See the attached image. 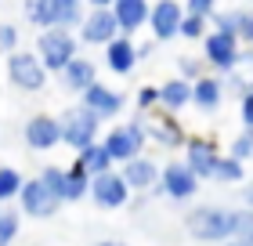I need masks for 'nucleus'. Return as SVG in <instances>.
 I'll return each mask as SVG.
<instances>
[{
  "instance_id": "1",
  "label": "nucleus",
  "mask_w": 253,
  "mask_h": 246,
  "mask_svg": "<svg viewBox=\"0 0 253 246\" xmlns=\"http://www.w3.org/2000/svg\"><path fill=\"white\" fill-rule=\"evenodd\" d=\"M185 232L195 243L224 246L228 239H232V210H228V206H213V203L192 206L185 214Z\"/></svg>"
},
{
  "instance_id": "2",
  "label": "nucleus",
  "mask_w": 253,
  "mask_h": 246,
  "mask_svg": "<svg viewBox=\"0 0 253 246\" xmlns=\"http://www.w3.org/2000/svg\"><path fill=\"white\" fill-rule=\"evenodd\" d=\"M33 54L40 58V65H43V73H47V76H51V73L58 76L62 69L80 54L76 33H65V29H43V33H37V48H33Z\"/></svg>"
},
{
  "instance_id": "3",
  "label": "nucleus",
  "mask_w": 253,
  "mask_h": 246,
  "mask_svg": "<svg viewBox=\"0 0 253 246\" xmlns=\"http://www.w3.org/2000/svg\"><path fill=\"white\" fill-rule=\"evenodd\" d=\"M4 76H7V84L15 91H22V95H40V91L47 87V73H43L40 58L33 51H22V48L4 54Z\"/></svg>"
},
{
  "instance_id": "4",
  "label": "nucleus",
  "mask_w": 253,
  "mask_h": 246,
  "mask_svg": "<svg viewBox=\"0 0 253 246\" xmlns=\"http://www.w3.org/2000/svg\"><path fill=\"white\" fill-rule=\"evenodd\" d=\"M101 145H105L112 167H123L126 159L145 156L148 142H145V131H141V116H134V120H126V123H116L105 138H101Z\"/></svg>"
},
{
  "instance_id": "5",
  "label": "nucleus",
  "mask_w": 253,
  "mask_h": 246,
  "mask_svg": "<svg viewBox=\"0 0 253 246\" xmlns=\"http://www.w3.org/2000/svg\"><path fill=\"white\" fill-rule=\"evenodd\" d=\"M112 0H94V7H87L84 22H80V37L76 44H87V48H105V44H112L120 37L116 22H112V11H109Z\"/></svg>"
},
{
  "instance_id": "6",
  "label": "nucleus",
  "mask_w": 253,
  "mask_h": 246,
  "mask_svg": "<svg viewBox=\"0 0 253 246\" xmlns=\"http://www.w3.org/2000/svg\"><path fill=\"white\" fill-rule=\"evenodd\" d=\"M98 127H101V123H98L87 109H80V105H69V109L58 116L62 145H65V148H76V152H84L87 145L98 142Z\"/></svg>"
},
{
  "instance_id": "7",
  "label": "nucleus",
  "mask_w": 253,
  "mask_h": 246,
  "mask_svg": "<svg viewBox=\"0 0 253 246\" xmlns=\"http://www.w3.org/2000/svg\"><path fill=\"white\" fill-rule=\"evenodd\" d=\"M239 51H243V48H239V40L232 37V33L206 29V37H203V65H206L210 76H224L228 69L235 65Z\"/></svg>"
},
{
  "instance_id": "8",
  "label": "nucleus",
  "mask_w": 253,
  "mask_h": 246,
  "mask_svg": "<svg viewBox=\"0 0 253 246\" xmlns=\"http://www.w3.org/2000/svg\"><path fill=\"white\" fill-rule=\"evenodd\" d=\"M152 192L174 199V203H188V199H195V192H199V181L192 178V170L181 159H170V163L159 167V181H156Z\"/></svg>"
},
{
  "instance_id": "9",
  "label": "nucleus",
  "mask_w": 253,
  "mask_h": 246,
  "mask_svg": "<svg viewBox=\"0 0 253 246\" xmlns=\"http://www.w3.org/2000/svg\"><path fill=\"white\" fill-rule=\"evenodd\" d=\"M185 167L192 170V178L195 181H210L213 178V167H217V159H221V148H217L213 138H199V134H192L185 138Z\"/></svg>"
},
{
  "instance_id": "10",
  "label": "nucleus",
  "mask_w": 253,
  "mask_h": 246,
  "mask_svg": "<svg viewBox=\"0 0 253 246\" xmlns=\"http://www.w3.org/2000/svg\"><path fill=\"white\" fill-rule=\"evenodd\" d=\"M141 131H145V142H156L159 148H181L185 145V127H181V120H174V116H167V112H159V109H152V112H145L141 116Z\"/></svg>"
},
{
  "instance_id": "11",
  "label": "nucleus",
  "mask_w": 253,
  "mask_h": 246,
  "mask_svg": "<svg viewBox=\"0 0 253 246\" xmlns=\"http://www.w3.org/2000/svg\"><path fill=\"white\" fill-rule=\"evenodd\" d=\"M123 105H126V98L116 87H109V84H90L84 95H80V109H87L98 123L116 120V116L123 112Z\"/></svg>"
},
{
  "instance_id": "12",
  "label": "nucleus",
  "mask_w": 253,
  "mask_h": 246,
  "mask_svg": "<svg viewBox=\"0 0 253 246\" xmlns=\"http://www.w3.org/2000/svg\"><path fill=\"white\" fill-rule=\"evenodd\" d=\"M18 214H26V217H37V221H47L58 214V199H54L47 189L40 185V178H26L22 181V192H18Z\"/></svg>"
},
{
  "instance_id": "13",
  "label": "nucleus",
  "mask_w": 253,
  "mask_h": 246,
  "mask_svg": "<svg viewBox=\"0 0 253 246\" xmlns=\"http://www.w3.org/2000/svg\"><path fill=\"white\" fill-rule=\"evenodd\" d=\"M22 138H26V148H33V152H51V148H58V145H62L58 116H47V112L29 116L26 127H22Z\"/></svg>"
},
{
  "instance_id": "14",
  "label": "nucleus",
  "mask_w": 253,
  "mask_h": 246,
  "mask_svg": "<svg viewBox=\"0 0 253 246\" xmlns=\"http://www.w3.org/2000/svg\"><path fill=\"white\" fill-rule=\"evenodd\" d=\"M185 18L177 0H159V4H148V33H152V44H163V40H174L177 37V26Z\"/></svg>"
},
{
  "instance_id": "15",
  "label": "nucleus",
  "mask_w": 253,
  "mask_h": 246,
  "mask_svg": "<svg viewBox=\"0 0 253 246\" xmlns=\"http://www.w3.org/2000/svg\"><path fill=\"white\" fill-rule=\"evenodd\" d=\"M210 26L232 33L239 48H253V7H217Z\"/></svg>"
},
{
  "instance_id": "16",
  "label": "nucleus",
  "mask_w": 253,
  "mask_h": 246,
  "mask_svg": "<svg viewBox=\"0 0 253 246\" xmlns=\"http://www.w3.org/2000/svg\"><path fill=\"white\" fill-rule=\"evenodd\" d=\"M87 196L94 199V206H101V210H120V206H126V199H130V192H126V185H123V178L116 170L90 178Z\"/></svg>"
},
{
  "instance_id": "17",
  "label": "nucleus",
  "mask_w": 253,
  "mask_h": 246,
  "mask_svg": "<svg viewBox=\"0 0 253 246\" xmlns=\"http://www.w3.org/2000/svg\"><path fill=\"white\" fill-rule=\"evenodd\" d=\"M116 174L123 178L126 192H152L156 181H159V167L152 156H137V159H126L123 167H116Z\"/></svg>"
},
{
  "instance_id": "18",
  "label": "nucleus",
  "mask_w": 253,
  "mask_h": 246,
  "mask_svg": "<svg viewBox=\"0 0 253 246\" xmlns=\"http://www.w3.org/2000/svg\"><path fill=\"white\" fill-rule=\"evenodd\" d=\"M109 11H112V22H116L120 37H134L148 22V0H112Z\"/></svg>"
},
{
  "instance_id": "19",
  "label": "nucleus",
  "mask_w": 253,
  "mask_h": 246,
  "mask_svg": "<svg viewBox=\"0 0 253 246\" xmlns=\"http://www.w3.org/2000/svg\"><path fill=\"white\" fill-rule=\"evenodd\" d=\"M221 87H224V95H235V98H243L253 91V48L239 51L235 65L221 76Z\"/></svg>"
},
{
  "instance_id": "20",
  "label": "nucleus",
  "mask_w": 253,
  "mask_h": 246,
  "mask_svg": "<svg viewBox=\"0 0 253 246\" xmlns=\"http://www.w3.org/2000/svg\"><path fill=\"white\" fill-rule=\"evenodd\" d=\"M58 80H62V87L69 91V95H84L90 84H98V69H94V62H90L87 54H76L73 62L58 73Z\"/></svg>"
},
{
  "instance_id": "21",
  "label": "nucleus",
  "mask_w": 253,
  "mask_h": 246,
  "mask_svg": "<svg viewBox=\"0 0 253 246\" xmlns=\"http://www.w3.org/2000/svg\"><path fill=\"white\" fill-rule=\"evenodd\" d=\"M159 105L156 109L159 112H167V116H177V112H185L188 105H192V84H185V80H167V84H159Z\"/></svg>"
},
{
  "instance_id": "22",
  "label": "nucleus",
  "mask_w": 253,
  "mask_h": 246,
  "mask_svg": "<svg viewBox=\"0 0 253 246\" xmlns=\"http://www.w3.org/2000/svg\"><path fill=\"white\" fill-rule=\"evenodd\" d=\"M105 65H109V73H116V76H130L134 65H137L134 37H116L112 44H105Z\"/></svg>"
},
{
  "instance_id": "23",
  "label": "nucleus",
  "mask_w": 253,
  "mask_h": 246,
  "mask_svg": "<svg viewBox=\"0 0 253 246\" xmlns=\"http://www.w3.org/2000/svg\"><path fill=\"white\" fill-rule=\"evenodd\" d=\"M221 101H224L221 76H210V73H206L203 80H195V84H192V105H195L199 112H206V116H210V112H217V109H221Z\"/></svg>"
},
{
  "instance_id": "24",
  "label": "nucleus",
  "mask_w": 253,
  "mask_h": 246,
  "mask_svg": "<svg viewBox=\"0 0 253 246\" xmlns=\"http://www.w3.org/2000/svg\"><path fill=\"white\" fill-rule=\"evenodd\" d=\"M76 163L84 167V174H87V178H98V174H109V170H116V167H112V159H109V152H105V145H101V142L87 145L84 152H76Z\"/></svg>"
},
{
  "instance_id": "25",
  "label": "nucleus",
  "mask_w": 253,
  "mask_h": 246,
  "mask_svg": "<svg viewBox=\"0 0 253 246\" xmlns=\"http://www.w3.org/2000/svg\"><path fill=\"white\" fill-rule=\"evenodd\" d=\"M90 189V178L84 174V167L80 163H73V167H62V203H76V199H84Z\"/></svg>"
},
{
  "instance_id": "26",
  "label": "nucleus",
  "mask_w": 253,
  "mask_h": 246,
  "mask_svg": "<svg viewBox=\"0 0 253 246\" xmlns=\"http://www.w3.org/2000/svg\"><path fill=\"white\" fill-rule=\"evenodd\" d=\"M84 15H87V7L80 4V0H54V29L76 33Z\"/></svg>"
},
{
  "instance_id": "27",
  "label": "nucleus",
  "mask_w": 253,
  "mask_h": 246,
  "mask_svg": "<svg viewBox=\"0 0 253 246\" xmlns=\"http://www.w3.org/2000/svg\"><path fill=\"white\" fill-rule=\"evenodd\" d=\"M22 15H26V22L37 26L40 33L54 29V0H26V4H22Z\"/></svg>"
},
{
  "instance_id": "28",
  "label": "nucleus",
  "mask_w": 253,
  "mask_h": 246,
  "mask_svg": "<svg viewBox=\"0 0 253 246\" xmlns=\"http://www.w3.org/2000/svg\"><path fill=\"white\" fill-rule=\"evenodd\" d=\"M246 178V167L243 163H235L232 156H224L221 152V159H217V167H213V178L210 181H221V185H239Z\"/></svg>"
},
{
  "instance_id": "29",
  "label": "nucleus",
  "mask_w": 253,
  "mask_h": 246,
  "mask_svg": "<svg viewBox=\"0 0 253 246\" xmlns=\"http://www.w3.org/2000/svg\"><path fill=\"white\" fill-rule=\"evenodd\" d=\"M232 243L253 246V210H232Z\"/></svg>"
},
{
  "instance_id": "30",
  "label": "nucleus",
  "mask_w": 253,
  "mask_h": 246,
  "mask_svg": "<svg viewBox=\"0 0 253 246\" xmlns=\"http://www.w3.org/2000/svg\"><path fill=\"white\" fill-rule=\"evenodd\" d=\"M22 181H26V178H22L15 167H0V203H11V199H18Z\"/></svg>"
},
{
  "instance_id": "31",
  "label": "nucleus",
  "mask_w": 253,
  "mask_h": 246,
  "mask_svg": "<svg viewBox=\"0 0 253 246\" xmlns=\"http://www.w3.org/2000/svg\"><path fill=\"white\" fill-rule=\"evenodd\" d=\"M224 156H232L235 163H243V167H246V163L253 159V131H239L232 138V145H228Z\"/></svg>"
},
{
  "instance_id": "32",
  "label": "nucleus",
  "mask_w": 253,
  "mask_h": 246,
  "mask_svg": "<svg viewBox=\"0 0 253 246\" xmlns=\"http://www.w3.org/2000/svg\"><path fill=\"white\" fill-rule=\"evenodd\" d=\"M22 232V214L18 210H0V246H11Z\"/></svg>"
},
{
  "instance_id": "33",
  "label": "nucleus",
  "mask_w": 253,
  "mask_h": 246,
  "mask_svg": "<svg viewBox=\"0 0 253 246\" xmlns=\"http://www.w3.org/2000/svg\"><path fill=\"white\" fill-rule=\"evenodd\" d=\"M203 76H206L203 58H195V54L177 58V80H185V84H195V80H203Z\"/></svg>"
},
{
  "instance_id": "34",
  "label": "nucleus",
  "mask_w": 253,
  "mask_h": 246,
  "mask_svg": "<svg viewBox=\"0 0 253 246\" xmlns=\"http://www.w3.org/2000/svg\"><path fill=\"white\" fill-rule=\"evenodd\" d=\"M206 29H210V22L185 15V18H181V26H177V37H185V40H203V37H206Z\"/></svg>"
},
{
  "instance_id": "35",
  "label": "nucleus",
  "mask_w": 253,
  "mask_h": 246,
  "mask_svg": "<svg viewBox=\"0 0 253 246\" xmlns=\"http://www.w3.org/2000/svg\"><path fill=\"white\" fill-rule=\"evenodd\" d=\"M40 185L47 189L54 199L62 203V167H54V163H47V167L40 170Z\"/></svg>"
},
{
  "instance_id": "36",
  "label": "nucleus",
  "mask_w": 253,
  "mask_h": 246,
  "mask_svg": "<svg viewBox=\"0 0 253 246\" xmlns=\"http://www.w3.org/2000/svg\"><path fill=\"white\" fill-rule=\"evenodd\" d=\"M181 11H185V15H192V18L210 22L213 11H217V4H213V0H185V4H181Z\"/></svg>"
},
{
  "instance_id": "37",
  "label": "nucleus",
  "mask_w": 253,
  "mask_h": 246,
  "mask_svg": "<svg viewBox=\"0 0 253 246\" xmlns=\"http://www.w3.org/2000/svg\"><path fill=\"white\" fill-rule=\"evenodd\" d=\"M134 101H137V116H145V112H152L156 105H159V91H156L152 84H145V87H137Z\"/></svg>"
},
{
  "instance_id": "38",
  "label": "nucleus",
  "mask_w": 253,
  "mask_h": 246,
  "mask_svg": "<svg viewBox=\"0 0 253 246\" xmlns=\"http://www.w3.org/2000/svg\"><path fill=\"white\" fill-rule=\"evenodd\" d=\"M18 40H22V33L15 22H0V51L11 54V51H18Z\"/></svg>"
},
{
  "instance_id": "39",
  "label": "nucleus",
  "mask_w": 253,
  "mask_h": 246,
  "mask_svg": "<svg viewBox=\"0 0 253 246\" xmlns=\"http://www.w3.org/2000/svg\"><path fill=\"white\" fill-rule=\"evenodd\" d=\"M239 112H243V131H253V91L239 98Z\"/></svg>"
},
{
  "instance_id": "40",
  "label": "nucleus",
  "mask_w": 253,
  "mask_h": 246,
  "mask_svg": "<svg viewBox=\"0 0 253 246\" xmlns=\"http://www.w3.org/2000/svg\"><path fill=\"white\" fill-rule=\"evenodd\" d=\"M243 203H246V210H253V181H246V189H243Z\"/></svg>"
},
{
  "instance_id": "41",
  "label": "nucleus",
  "mask_w": 253,
  "mask_h": 246,
  "mask_svg": "<svg viewBox=\"0 0 253 246\" xmlns=\"http://www.w3.org/2000/svg\"><path fill=\"white\" fill-rule=\"evenodd\" d=\"M94 246H126V243H120V239H101V243H94Z\"/></svg>"
},
{
  "instance_id": "42",
  "label": "nucleus",
  "mask_w": 253,
  "mask_h": 246,
  "mask_svg": "<svg viewBox=\"0 0 253 246\" xmlns=\"http://www.w3.org/2000/svg\"><path fill=\"white\" fill-rule=\"evenodd\" d=\"M224 246H243V243H232V239H228V243H224Z\"/></svg>"
}]
</instances>
